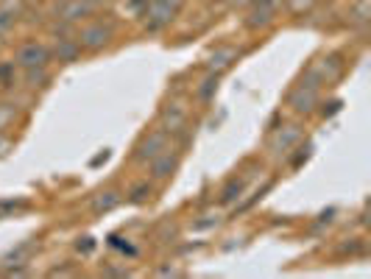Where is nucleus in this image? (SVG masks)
Here are the masks:
<instances>
[{
	"instance_id": "17",
	"label": "nucleus",
	"mask_w": 371,
	"mask_h": 279,
	"mask_svg": "<svg viewBox=\"0 0 371 279\" xmlns=\"http://www.w3.org/2000/svg\"><path fill=\"white\" fill-rule=\"evenodd\" d=\"M218 81H220V76H218V73H206V76H204V81L195 87V101L209 103V101L215 98V92H218Z\"/></svg>"
},
{
	"instance_id": "14",
	"label": "nucleus",
	"mask_w": 371,
	"mask_h": 279,
	"mask_svg": "<svg viewBox=\"0 0 371 279\" xmlns=\"http://www.w3.org/2000/svg\"><path fill=\"white\" fill-rule=\"evenodd\" d=\"M25 8L28 6H22V0H0V36L14 31L20 17L25 14Z\"/></svg>"
},
{
	"instance_id": "23",
	"label": "nucleus",
	"mask_w": 371,
	"mask_h": 279,
	"mask_svg": "<svg viewBox=\"0 0 371 279\" xmlns=\"http://www.w3.org/2000/svg\"><path fill=\"white\" fill-rule=\"evenodd\" d=\"M17 64L14 62H0V87H11L17 84Z\"/></svg>"
},
{
	"instance_id": "15",
	"label": "nucleus",
	"mask_w": 371,
	"mask_h": 279,
	"mask_svg": "<svg viewBox=\"0 0 371 279\" xmlns=\"http://www.w3.org/2000/svg\"><path fill=\"white\" fill-rule=\"evenodd\" d=\"M248 190V176H232V179H226V185L220 187V193H218V201L223 204V207H232V204H237L240 199H243V193Z\"/></svg>"
},
{
	"instance_id": "29",
	"label": "nucleus",
	"mask_w": 371,
	"mask_h": 279,
	"mask_svg": "<svg viewBox=\"0 0 371 279\" xmlns=\"http://www.w3.org/2000/svg\"><path fill=\"white\" fill-rule=\"evenodd\" d=\"M8 151H11V140H8V137H3V134H0V157H6V154H8Z\"/></svg>"
},
{
	"instance_id": "33",
	"label": "nucleus",
	"mask_w": 371,
	"mask_h": 279,
	"mask_svg": "<svg viewBox=\"0 0 371 279\" xmlns=\"http://www.w3.org/2000/svg\"><path fill=\"white\" fill-rule=\"evenodd\" d=\"M45 0H22V6H28V8H34V6H42Z\"/></svg>"
},
{
	"instance_id": "12",
	"label": "nucleus",
	"mask_w": 371,
	"mask_h": 279,
	"mask_svg": "<svg viewBox=\"0 0 371 279\" xmlns=\"http://www.w3.org/2000/svg\"><path fill=\"white\" fill-rule=\"evenodd\" d=\"M276 8H268V6H260V3H251L248 6V14H246V28L248 31H265V28H271L274 22H276Z\"/></svg>"
},
{
	"instance_id": "3",
	"label": "nucleus",
	"mask_w": 371,
	"mask_h": 279,
	"mask_svg": "<svg viewBox=\"0 0 371 279\" xmlns=\"http://www.w3.org/2000/svg\"><path fill=\"white\" fill-rule=\"evenodd\" d=\"M344 59L338 56V53H327V56H321V59H316L307 70H304V76H302V81H307V84H316V87H324V84H332V81H338L341 76H344Z\"/></svg>"
},
{
	"instance_id": "4",
	"label": "nucleus",
	"mask_w": 371,
	"mask_h": 279,
	"mask_svg": "<svg viewBox=\"0 0 371 279\" xmlns=\"http://www.w3.org/2000/svg\"><path fill=\"white\" fill-rule=\"evenodd\" d=\"M20 70H31V67H48L53 62L50 48L39 39H25L14 48V59H11Z\"/></svg>"
},
{
	"instance_id": "7",
	"label": "nucleus",
	"mask_w": 371,
	"mask_h": 279,
	"mask_svg": "<svg viewBox=\"0 0 371 279\" xmlns=\"http://www.w3.org/2000/svg\"><path fill=\"white\" fill-rule=\"evenodd\" d=\"M318 101H321V87L316 84H307L299 78V84L288 92V106L296 112V115H313L318 109Z\"/></svg>"
},
{
	"instance_id": "32",
	"label": "nucleus",
	"mask_w": 371,
	"mask_h": 279,
	"mask_svg": "<svg viewBox=\"0 0 371 279\" xmlns=\"http://www.w3.org/2000/svg\"><path fill=\"white\" fill-rule=\"evenodd\" d=\"M254 0H229V6H234V8H243V6H251Z\"/></svg>"
},
{
	"instance_id": "22",
	"label": "nucleus",
	"mask_w": 371,
	"mask_h": 279,
	"mask_svg": "<svg viewBox=\"0 0 371 279\" xmlns=\"http://www.w3.org/2000/svg\"><path fill=\"white\" fill-rule=\"evenodd\" d=\"M17 115H20L17 103H8V101L0 103V134H3L6 129H11V123L17 120Z\"/></svg>"
},
{
	"instance_id": "6",
	"label": "nucleus",
	"mask_w": 371,
	"mask_h": 279,
	"mask_svg": "<svg viewBox=\"0 0 371 279\" xmlns=\"http://www.w3.org/2000/svg\"><path fill=\"white\" fill-rule=\"evenodd\" d=\"M160 126L176 140V137H190V109L179 101H171L160 109Z\"/></svg>"
},
{
	"instance_id": "26",
	"label": "nucleus",
	"mask_w": 371,
	"mask_h": 279,
	"mask_svg": "<svg viewBox=\"0 0 371 279\" xmlns=\"http://www.w3.org/2000/svg\"><path fill=\"white\" fill-rule=\"evenodd\" d=\"M321 106V117H330L335 112H341V101H330V103H318Z\"/></svg>"
},
{
	"instance_id": "11",
	"label": "nucleus",
	"mask_w": 371,
	"mask_h": 279,
	"mask_svg": "<svg viewBox=\"0 0 371 279\" xmlns=\"http://www.w3.org/2000/svg\"><path fill=\"white\" fill-rule=\"evenodd\" d=\"M146 28L148 31H162V28H168L171 22H174V17H176V11L171 8V6H165L162 0H151L148 6H146Z\"/></svg>"
},
{
	"instance_id": "13",
	"label": "nucleus",
	"mask_w": 371,
	"mask_h": 279,
	"mask_svg": "<svg viewBox=\"0 0 371 279\" xmlns=\"http://www.w3.org/2000/svg\"><path fill=\"white\" fill-rule=\"evenodd\" d=\"M81 53H84V50H81V45H78L76 36H59V39L53 42V48H50L53 62H62V64H73V62H78Z\"/></svg>"
},
{
	"instance_id": "10",
	"label": "nucleus",
	"mask_w": 371,
	"mask_h": 279,
	"mask_svg": "<svg viewBox=\"0 0 371 279\" xmlns=\"http://www.w3.org/2000/svg\"><path fill=\"white\" fill-rule=\"evenodd\" d=\"M240 53H243V50L234 48V45H218V48L206 56V70L220 76V73H226V70L240 59Z\"/></svg>"
},
{
	"instance_id": "18",
	"label": "nucleus",
	"mask_w": 371,
	"mask_h": 279,
	"mask_svg": "<svg viewBox=\"0 0 371 279\" xmlns=\"http://www.w3.org/2000/svg\"><path fill=\"white\" fill-rule=\"evenodd\" d=\"M151 199H154V182H148V179L137 182V185L126 193V201H129V204H148Z\"/></svg>"
},
{
	"instance_id": "19",
	"label": "nucleus",
	"mask_w": 371,
	"mask_h": 279,
	"mask_svg": "<svg viewBox=\"0 0 371 279\" xmlns=\"http://www.w3.org/2000/svg\"><path fill=\"white\" fill-rule=\"evenodd\" d=\"M22 78L31 90H45L50 84V70L48 67H31V70H22Z\"/></svg>"
},
{
	"instance_id": "5",
	"label": "nucleus",
	"mask_w": 371,
	"mask_h": 279,
	"mask_svg": "<svg viewBox=\"0 0 371 279\" xmlns=\"http://www.w3.org/2000/svg\"><path fill=\"white\" fill-rule=\"evenodd\" d=\"M302 140H304V129H302L299 123H290V126H282V129H271V137H268V157H271V159H285Z\"/></svg>"
},
{
	"instance_id": "30",
	"label": "nucleus",
	"mask_w": 371,
	"mask_h": 279,
	"mask_svg": "<svg viewBox=\"0 0 371 279\" xmlns=\"http://www.w3.org/2000/svg\"><path fill=\"white\" fill-rule=\"evenodd\" d=\"M104 274H106V277H129L126 269H123V271H120V269H104Z\"/></svg>"
},
{
	"instance_id": "20",
	"label": "nucleus",
	"mask_w": 371,
	"mask_h": 279,
	"mask_svg": "<svg viewBox=\"0 0 371 279\" xmlns=\"http://www.w3.org/2000/svg\"><path fill=\"white\" fill-rule=\"evenodd\" d=\"M369 17H371L369 0H355V3L349 6V22H352V25L366 28V25H369Z\"/></svg>"
},
{
	"instance_id": "1",
	"label": "nucleus",
	"mask_w": 371,
	"mask_h": 279,
	"mask_svg": "<svg viewBox=\"0 0 371 279\" xmlns=\"http://www.w3.org/2000/svg\"><path fill=\"white\" fill-rule=\"evenodd\" d=\"M76 39H78L81 50H87V53H101V50H106V48L112 45V39H115V22H112V20H90L87 25L78 28Z\"/></svg>"
},
{
	"instance_id": "8",
	"label": "nucleus",
	"mask_w": 371,
	"mask_h": 279,
	"mask_svg": "<svg viewBox=\"0 0 371 279\" xmlns=\"http://www.w3.org/2000/svg\"><path fill=\"white\" fill-rule=\"evenodd\" d=\"M95 11H98V0H59L53 6V20L73 25V22L95 17Z\"/></svg>"
},
{
	"instance_id": "24",
	"label": "nucleus",
	"mask_w": 371,
	"mask_h": 279,
	"mask_svg": "<svg viewBox=\"0 0 371 279\" xmlns=\"http://www.w3.org/2000/svg\"><path fill=\"white\" fill-rule=\"evenodd\" d=\"M285 6H288V11H293V14H307L313 6H316V0H282Z\"/></svg>"
},
{
	"instance_id": "27",
	"label": "nucleus",
	"mask_w": 371,
	"mask_h": 279,
	"mask_svg": "<svg viewBox=\"0 0 371 279\" xmlns=\"http://www.w3.org/2000/svg\"><path fill=\"white\" fill-rule=\"evenodd\" d=\"M95 249V241L92 238H81L78 243H76V252H81V255H90Z\"/></svg>"
},
{
	"instance_id": "28",
	"label": "nucleus",
	"mask_w": 371,
	"mask_h": 279,
	"mask_svg": "<svg viewBox=\"0 0 371 279\" xmlns=\"http://www.w3.org/2000/svg\"><path fill=\"white\" fill-rule=\"evenodd\" d=\"M76 274V269H50L48 271V277H73Z\"/></svg>"
},
{
	"instance_id": "21",
	"label": "nucleus",
	"mask_w": 371,
	"mask_h": 279,
	"mask_svg": "<svg viewBox=\"0 0 371 279\" xmlns=\"http://www.w3.org/2000/svg\"><path fill=\"white\" fill-rule=\"evenodd\" d=\"M310 154H313V145L307 143V145H296V148H293L285 159H288V165H290V168H302V165L310 159Z\"/></svg>"
},
{
	"instance_id": "2",
	"label": "nucleus",
	"mask_w": 371,
	"mask_h": 279,
	"mask_svg": "<svg viewBox=\"0 0 371 279\" xmlns=\"http://www.w3.org/2000/svg\"><path fill=\"white\" fill-rule=\"evenodd\" d=\"M171 143H174V137H171L162 126H157V129H151V131H146V134L140 137V143H137L134 151H132V159H134L137 165H148V162L157 159L162 151H168Z\"/></svg>"
},
{
	"instance_id": "16",
	"label": "nucleus",
	"mask_w": 371,
	"mask_h": 279,
	"mask_svg": "<svg viewBox=\"0 0 371 279\" xmlns=\"http://www.w3.org/2000/svg\"><path fill=\"white\" fill-rule=\"evenodd\" d=\"M120 201H123V193H120V190H101V193H95V196H92L90 210H92L95 215H106V213L118 210V207H120Z\"/></svg>"
},
{
	"instance_id": "34",
	"label": "nucleus",
	"mask_w": 371,
	"mask_h": 279,
	"mask_svg": "<svg viewBox=\"0 0 371 279\" xmlns=\"http://www.w3.org/2000/svg\"><path fill=\"white\" fill-rule=\"evenodd\" d=\"M316 3H332V0H316Z\"/></svg>"
},
{
	"instance_id": "9",
	"label": "nucleus",
	"mask_w": 371,
	"mask_h": 279,
	"mask_svg": "<svg viewBox=\"0 0 371 279\" xmlns=\"http://www.w3.org/2000/svg\"><path fill=\"white\" fill-rule=\"evenodd\" d=\"M179 165H182V154L174 151V148H168V151H162L157 159H151V162L146 165V168H148V179H151L154 185H165V182H171V179L176 176Z\"/></svg>"
},
{
	"instance_id": "25",
	"label": "nucleus",
	"mask_w": 371,
	"mask_h": 279,
	"mask_svg": "<svg viewBox=\"0 0 371 279\" xmlns=\"http://www.w3.org/2000/svg\"><path fill=\"white\" fill-rule=\"evenodd\" d=\"M338 252H341V255H360V252H363V241H360V238H352V241L344 243Z\"/></svg>"
},
{
	"instance_id": "31",
	"label": "nucleus",
	"mask_w": 371,
	"mask_h": 279,
	"mask_svg": "<svg viewBox=\"0 0 371 279\" xmlns=\"http://www.w3.org/2000/svg\"><path fill=\"white\" fill-rule=\"evenodd\" d=\"M162 3H165V6H171V8H174V11L179 14V11H182V6H185L187 0H162Z\"/></svg>"
}]
</instances>
